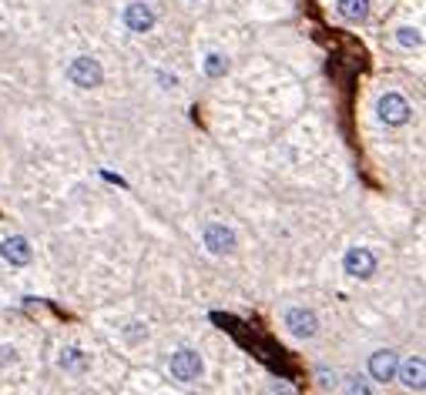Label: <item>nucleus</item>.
I'll return each mask as SVG.
<instances>
[{"label":"nucleus","instance_id":"nucleus-6","mask_svg":"<svg viewBox=\"0 0 426 395\" xmlns=\"http://www.w3.org/2000/svg\"><path fill=\"white\" fill-rule=\"evenodd\" d=\"M121 20H125V27H128L131 34H151V27L158 24V13L151 4L134 0V4H128V7L121 11Z\"/></svg>","mask_w":426,"mask_h":395},{"label":"nucleus","instance_id":"nucleus-7","mask_svg":"<svg viewBox=\"0 0 426 395\" xmlns=\"http://www.w3.org/2000/svg\"><path fill=\"white\" fill-rule=\"evenodd\" d=\"M282 322H285V329L292 331L296 338H312V335L319 331V315H316L312 308H306V305L289 308V312L282 315Z\"/></svg>","mask_w":426,"mask_h":395},{"label":"nucleus","instance_id":"nucleus-16","mask_svg":"<svg viewBox=\"0 0 426 395\" xmlns=\"http://www.w3.org/2000/svg\"><path fill=\"white\" fill-rule=\"evenodd\" d=\"M349 395H373L366 379H349Z\"/></svg>","mask_w":426,"mask_h":395},{"label":"nucleus","instance_id":"nucleus-9","mask_svg":"<svg viewBox=\"0 0 426 395\" xmlns=\"http://www.w3.org/2000/svg\"><path fill=\"white\" fill-rule=\"evenodd\" d=\"M396 369H400V355L393 348H379V352L369 355V379L373 382H393Z\"/></svg>","mask_w":426,"mask_h":395},{"label":"nucleus","instance_id":"nucleus-13","mask_svg":"<svg viewBox=\"0 0 426 395\" xmlns=\"http://www.w3.org/2000/svg\"><path fill=\"white\" fill-rule=\"evenodd\" d=\"M202 71H205V77H212V81H219V77L229 74V57L221 51H208L205 61H202Z\"/></svg>","mask_w":426,"mask_h":395},{"label":"nucleus","instance_id":"nucleus-15","mask_svg":"<svg viewBox=\"0 0 426 395\" xmlns=\"http://www.w3.org/2000/svg\"><path fill=\"white\" fill-rule=\"evenodd\" d=\"M128 342H138V338H148V325H142V322H131L128 325Z\"/></svg>","mask_w":426,"mask_h":395},{"label":"nucleus","instance_id":"nucleus-12","mask_svg":"<svg viewBox=\"0 0 426 395\" xmlns=\"http://www.w3.org/2000/svg\"><path fill=\"white\" fill-rule=\"evenodd\" d=\"M336 13L349 24H366L369 20V0H336Z\"/></svg>","mask_w":426,"mask_h":395},{"label":"nucleus","instance_id":"nucleus-4","mask_svg":"<svg viewBox=\"0 0 426 395\" xmlns=\"http://www.w3.org/2000/svg\"><path fill=\"white\" fill-rule=\"evenodd\" d=\"M202 244H205L212 255H232L235 248H238V235H235L229 225H221V221H212V225H205V231H202Z\"/></svg>","mask_w":426,"mask_h":395},{"label":"nucleus","instance_id":"nucleus-5","mask_svg":"<svg viewBox=\"0 0 426 395\" xmlns=\"http://www.w3.org/2000/svg\"><path fill=\"white\" fill-rule=\"evenodd\" d=\"M376 268H379V258L369 252V248H349L346 255H342V271H346L349 278H373L376 275Z\"/></svg>","mask_w":426,"mask_h":395},{"label":"nucleus","instance_id":"nucleus-18","mask_svg":"<svg viewBox=\"0 0 426 395\" xmlns=\"http://www.w3.org/2000/svg\"><path fill=\"white\" fill-rule=\"evenodd\" d=\"M319 379H323V385H336V372L329 375V372H319Z\"/></svg>","mask_w":426,"mask_h":395},{"label":"nucleus","instance_id":"nucleus-14","mask_svg":"<svg viewBox=\"0 0 426 395\" xmlns=\"http://www.w3.org/2000/svg\"><path fill=\"white\" fill-rule=\"evenodd\" d=\"M396 44H400V47H406V51H413V47H420V44H423V34H420V27H400V30H396Z\"/></svg>","mask_w":426,"mask_h":395},{"label":"nucleus","instance_id":"nucleus-3","mask_svg":"<svg viewBox=\"0 0 426 395\" xmlns=\"http://www.w3.org/2000/svg\"><path fill=\"white\" fill-rule=\"evenodd\" d=\"M168 372L175 382H195V379H202L205 362H202V355H198L195 348H178V352H171V358H168Z\"/></svg>","mask_w":426,"mask_h":395},{"label":"nucleus","instance_id":"nucleus-17","mask_svg":"<svg viewBox=\"0 0 426 395\" xmlns=\"http://www.w3.org/2000/svg\"><path fill=\"white\" fill-rule=\"evenodd\" d=\"M158 81H161L165 88H178V77L175 74H158Z\"/></svg>","mask_w":426,"mask_h":395},{"label":"nucleus","instance_id":"nucleus-8","mask_svg":"<svg viewBox=\"0 0 426 395\" xmlns=\"http://www.w3.org/2000/svg\"><path fill=\"white\" fill-rule=\"evenodd\" d=\"M0 258L13 268H24L34 261V248H30V242H27L24 235H11V238L0 242Z\"/></svg>","mask_w":426,"mask_h":395},{"label":"nucleus","instance_id":"nucleus-2","mask_svg":"<svg viewBox=\"0 0 426 395\" xmlns=\"http://www.w3.org/2000/svg\"><path fill=\"white\" fill-rule=\"evenodd\" d=\"M376 114H379V121L386 128H403L410 121V114H413V107H410V101L403 98L400 90H386L379 98V104H376Z\"/></svg>","mask_w":426,"mask_h":395},{"label":"nucleus","instance_id":"nucleus-1","mask_svg":"<svg viewBox=\"0 0 426 395\" xmlns=\"http://www.w3.org/2000/svg\"><path fill=\"white\" fill-rule=\"evenodd\" d=\"M64 74H67V81L81 90H94L104 84V67H101V61L91 57V54H78V57L67 64Z\"/></svg>","mask_w":426,"mask_h":395},{"label":"nucleus","instance_id":"nucleus-11","mask_svg":"<svg viewBox=\"0 0 426 395\" xmlns=\"http://www.w3.org/2000/svg\"><path fill=\"white\" fill-rule=\"evenodd\" d=\"M57 365H61L67 375H81V372H88L91 355L84 348H78V345H67V348H61V355H57Z\"/></svg>","mask_w":426,"mask_h":395},{"label":"nucleus","instance_id":"nucleus-10","mask_svg":"<svg viewBox=\"0 0 426 395\" xmlns=\"http://www.w3.org/2000/svg\"><path fill=\"white\" fill-rule=\"evenodd\" d=\"M396 379H400V385H406V389L420 392V389L426 385V365H423V358H406V362H400V369H396Z\"/></svg>","mask_w":426,"mask_h":395}]
</instances>
